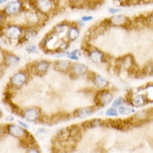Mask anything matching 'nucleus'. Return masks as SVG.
I'll use <instances>...</instances> for the list:
<instances>
[{
	"label": "nucleus",
	"mask_w": 153,
	"mask_h": 153,
	"mask_svg": "<svg viewBox=\"0 0 153 153\" xmlns=\"http://www.w3.org/2000/svg\"><path fill=\"white\" fill-rule=\"evenodd\" d=\"M113 99V95L110 91L103 89L98 91L94 97V103L96 106L103 107L111 103Z\"/></svg>",
	"instance_id": "1"
},
{
	"label": "nucleus",
	"mask_w": 153,
	"mask_h": 153,
	"mask_svg": "<svg viewBox=\"0 0 153 153\" xmlns=\"http://www.w3.org/2000/svg\"><path fill=\"white\" fill-rule=\"evenodd\" d=\"M28 74L26 71H19L12 75L10 79V84L15 88H20L28 80Z\"/></svg>",
	"instance_id": "2"
},
{
	"label": "nucleus",
	"mask_w": 153,
	"mask_h": 153,
	"mask_svg": "<svg viewBox=\"0 0 153 153\" xmlns=\"http://www.w3.org/2000/svg\"><path fill=\"white\" fill-rule=\"evenodd\" d=\"M85 50L91 61H93L95 64H101V63L104 62L105 54L99 49L91 47L89 45V47H87Z\"/></svg>",
	"instance_id": "3"
},
{
	"label": "nucleus",
	"mask_w": 153,
	"mask_h": 153,
	"mask_svg": "<svg viewBox=\"0 0 153 153\" xmlns=\"http://www.w3.org/2000/svg\"><path fill=\"white\" fill-rule=\"evenodd\" d=\"M22 115L28 122H37L41 119V110L38 107L28 108L22 112Z\"/></svg>",
	"instance_id": "4"
},
{
	"label": "nucleus",
	"mask_w": 153,
	"mask_h": 153,
	"mask_svg": "<svg viewBox=\"0 0 153 153\" xmlns=\"http://www.w3.org/2000/svg\"><path fill=\"white\" fill-rule=\"evenodd\" d=\"M22 33V27L17 25H10L5 29V35L11 40H19L21 38Z\"/></svg>",
	"instance_id": "5"
},
{
	"label": "nucleus",
	"mask_w": 153,
	"mask_h": 153,
	"mask_svg": "<svg viewBox=\"0 0 153 153\" xmlns=\"http://www.w3.org/2000/svg\"><path fill=\"white\" fill-rule=\"evenodd\" d=\"M69 73L71 77H72V76L78 77V76H84L87 74H88L89 68L85 65H84V64L74 63V64H72Z\"/></svg>",
	"instance_id": "6"
},
{
	"label": "nucleus",
	"mask_w": 153,
	"mask_h": 153,
	"mask_svg": "<svg viewBox=\"0 0 153 153\" xmlns=\"http://www.w3.org/2000/svg\"><path fill=\"white\" fill-rule=\"evenodd\" d=\"M23 9V3L21 1H12L7 4L4 9L3 12L7 16H16L22 12Z\"/></svg>",
	"instance_id": "7"
},
{
	"label": "nucleus",
	"mask_w": 153,
	"mask_h": 153,
	"mask_svg": "<svg viewBox=\"0 0 153 153\" xmlns=\"http://www.w3.org/2000/svg\"><path fill=\"white\" fill-rule=\"evenodd\" d=\"M6 131L8 133L10 134L11 136L15 138H18V139H22L28 133V132H26L24 128H22L19 125H16V124L8 125L6 126Z\"/></svg>",
	"instance_id": "8"
},
{
	"label": "nucleus",
	"mask_w": 153,
	"mask_h": 153,
	"mask_svg": "<svg viewBox=\"0 0 153 153\" xmlns=\"http://www.w3.org/2000/svg\"><path fill=\"white\" fill-rule=\"evenodd\" d=\"M108 24L110 25H114V26H126L129 23V19L123 14H117L112 16L110 19L106 20Z\"/></svg>",
	"instance_id": "9"
},
{
	"label": "nucleus",
	"mask_w": 153,
	"mask_h": 153,
	"mask_svg": "<svg viewBox=\"0 0 153 153\" xmlns=\"http://www.w3.org/2000/svg\"><path fill=\"white\" fill-rule=\"evenodd\" d=\"M50 67V62L48 61H37L32 65V71L35 74L38 76H43L47 73Z\"/></svg>",
	"instance_id": "10"
},
{
	"label": "nucleus",
	"mask_w": 153,
	"mask_h": 153,
	"mask_svg": "<svg viewBox=\"0 0 153 153\" xmlns=\"http://www.w3.org/2000/svg\"><path fill=\"white\" fill-rule=\"evenodd\" d=\"M35 5V8L41 13L46 14L52 10L54 3L52 1H49V0H41V1H36Z\"/></svg>",
	"instance_id": "11"
},
{
	"label": "nucleus",
	"mask_w": 153,
	"mask_h": 153,
	"mask_svg": "<svg viewBox=\"0 0 153 153\" xmlns=\"http://www.w3.org/2000/svg\"><path fill=\"white\" fill-rule=\"evenodd\" d=\"M88 78L89 80L93 81V83H94L96 87L100 88V90L105 89L109 84L108 80H106L103 76H102L101 75L97 74L94 72H92V76H88Z\"/></svg>",
	"instance_id": "12"
},
{
	"label": "nucleus",
	"mask_w": 153,
	"mask_h": 153,
	"mask_svg": "<svg viewBox=\"0 0 153 153\" xmlns=\"http://www.w3.org/2000/svg\"><path fill=\"white\" fill-rule=\"evenodd\" d=\"M151 116H150L149 109V110H143L137 112L131 117L132 124H136L137 123H143L144 121L149 120Z\"/></svg>",
	"instance_id": "13"
},
{
	"label": "nucleus",
	"mask_w": 153,
	"mask_h": 153,
	"mask_svg": "<svg viewBox=\"0 0 153 153\" xmlns=\"http://www.w3.org/2000/svg\"><path fill=\"white\" fill-rule=\"evenodd\" d=\"M96 110L95 106H87V107H83L77 109L74 112L73 115L74 117L77 118H87L93 114Z\"/></svg>",
	"instance_id": "14"
},
{
	"label": "nucleus",
	"mask_w": 153,
	"mask_h": 153,
	"mask_svg": "<svg viewBox=\"0 0 153 153\" xmlns=\"http://www.w3.org/2000/svg\"><path fill=\"white\" fill-rule=\"evenodd\" d=\"M103 126H106V120H103L101 119H93V120L85 121L82 123V127L84 129H92V128Z\"/></svg>",
	"instance_id": "15"
},
{
	"label": "nucleus",
	"mask_w": 153,
	"mask_h": 153,
	"mask_svg": "<svg viewBox=\"0 0 153 153\" xmlns=\"http://www.w3.org/2000/svg\"><path fill=\"white\" fill-rule=\"evenodd\" d=\"M54 64V69L57 71L63 72V73H68V72H69L72 65L71 61H68V60L57 61Z\"/></svg>",
	"instance_id": "16"
},
{
	"label": "nucleus",
	"mask_w": 153,
	"mask_h": 153,
	"mask_svg": "<svg viewBox=\"0 0 153 153\" xmlns=\"http://www.w3.org/2000/svg\"><path fill=\"white\" fill-rule=\"evenodd\" d=\"M148 103V99L146 95L144 94H137L134 96L131 101V105L134 107H142Z\"/></svg>",
	"instance_id": "17"
},
{
	"label": "nucleus",
	"mask_w": 153,
	"mask_h": 153,
	"mask_svg": "<svg viewBox=\"0 0 153 153\" xmlns=\"http://www.w3.org/2000/svg\"><path fill=\"white\" fill-rule=\"evenodd\" d=\"M19 60H20V58L18 56L15 55L12 53H7L4 56L3 64L7 67L13 66L19 62Z\"/></svg>",
	"instance_id": "18"
},
{
	"label": "nucleus",
	"mask_w": 153,
	"mask_h": 153,
	"mask_svg": "<svg viewBox=\"0 0 153 153\" xmlns=\"http://www.w3.org/2000/svg\"><path fill=\"white\" fill-rule=\"evenodd\" d=\"M26 19L29 24L36 25L40 22V16H39V13L35 11H29L27 12Z\"/></svg>",
	"instance_id": "19"
},
{
	"label": "nucleus",
	"mask_w": 153,
	"mask_h": 153,
	"mask_svg": "<svg viewBox=\"0 0 153 153\" xmlns=\"http://www.w3.org/2000/svg\"><path fill=\"white\" fill-rule=\"evenodd\" d=\"M80 35V31L77 28V25L70 26L68 31V38L69 41H75Z\"/></svg>",
	"instance_id": "20"
},
{
	"label": "nucleus",
	"mask_w": 153,
	"mask_h": 153,
	"mask_svg": "<svg viewBox=\"0 0 153 153\" xmlns=\"http://www.w3.org/2000/svg\"><path fill=\"white\" fill-rule=\"evenodd\" d=\"M70 114L67 113H57V114L53 115L51 118L49 120V122L51 123H57L61 121H64V120H68L70 118Z\"/></svg>",
	"instance_id": "21"
},
{
	"label": "nucleus",
	"mask_w": 153,
	"mask_h": 153,
	"mask_svg": "<svg viewBox=\"0 0 153 153\" xmlns=\"http://www.w3.org/2000/svg\"><path fill=\"white\" fill-rule=\"evenodd\" d=\"M37 35V31L34 28H28L25 30V31L24 35L22 37V40H24L25 42H27V41L30 40L31 38H35Z\"/></svg>",
	"instance_id": "22"
},
{
	"label": "nucleus",
	"mask_w": 153,
	"mask_h": 153,
	"mask_svg": "<svg viewBox=\"0 0 153 153\" xmlns=\"http://www.w3.org/2000/svg\"><path fill=\"white\" fill-rule=\"evenodd\" d=\"M68 25H69V24H68L66 21L63 22L57 25L54 27V29H53V31H52V32L54 34L62 33V32H64V31H65V28H66Z\"/></svg>",
	"instance_id": "23"
},
{
	"label": "nucleus",
	"mask_w": 153,
	"mask_h": 153,
	"mask_svg": "<svg viewBox=\"0 0 153 153\" xmlns=\"http://www.w3.org/2000/svg\"><path fill=\"white\" fill-rule=\"evenodd\" d=\"M145 75H152L153 74V63H149L145 66L143 70Z\"/></svg>",
	"instance_id": "24"
},
{
	"label": "nucleus",
	"mask_w": 153,
	"mask_h": 153,
	"mask_svg": "<svg viewBox=\"0 0 153 153\" xmlns=\"http://www.w3.org/2000/svg\"><path fill=\"white\" fill-rule=\"evenodd\" d=\"M126 101H125V100L123 99V97H120L117 98V99L113 101V107H114V108L120 107V106H122V105Z\"/></svg>",
	"instance_id": "25"
},
{
	"label": "nucleus",
	"mask_w": 153,
	"mask_h": 153,
	"mask_svg": "<svg viewBox=\"0 0 153 153\" xmlns=\"http://www.w3.org/2000/svg\"><path fill=\"white\" fill-rule=\"evenodd\" d=\"M145 25L147 26L153 27V12L145 17Z\"/></svg>",
	"instance_id": "26"
},
{
	"label": "nucleus",
	"mask_w": 153,
	"mask_h": 153,
	"mask_svg": "<svg viewBox=\"0 0 153 153\" xmlns=\"http://www.w3.org/2000/svg\"><path fill=\"white\" fill-rule=\"evenodd\" d=\"M119 114L118 110L114 107H110L106 111V115L108 117H117Z\"/></svg>",
	"instance_id": "27"
},
{
	"label": "nucleus",
	"mask_w": 153,
	"mask_h": 153,
	"mask_svg": "<svg viewBox=\"0 0 153 153\" xmlns=\"http://www.w3.org/2000/svg\"><path fill=\"white\" fill-rule=\"evenodd\" d=\"M132 111H133L132 110H131L130 108L126 107V106H120L118 109V113L121 115H129V113Z\"/></svg>",
	"instance_id": "28"
},
{
	"label": "nucleus",
	"mask_w": 153,
	"mask_h": 153,
	"mask_svg": "<svg viewBox=\"0 0 153 153\" xmlns=\"http://www.w3.org/2000/svg\"><path fill=\"white\" fill-rule=\"evenodd\" d=\"M78 52V50H74L72 52H70L67 54V56H68V58H71V59L74 60H78V56H76V53Z\"/></svg>",
	"instance_id": "29"
},
{
	"label": "nucleus",
	"mask_w": 153,
	"mask_h": 153,
	"mask_svg": "<svg viewBox=\"0 0 153 153\" xmlns=\"http://www.w3.org/2000/svg\"><path fill=\"white\" fill-rule=\"evenodd\" d=\"M26 51L29 53H37L38 52V49L35 45H29L26 47Z\"/></svg>",
	"instance_id": "30"
},
{
	"label": "nucleus",
	"mask_w": 153,
	"mask_h": 153,
	"mask_svg": "<svg viewBox=\"0 0 153 153\" xmlns=\"http://www.w3.org/2000/svg\"><path fill=\"white\" fill-rule=\"evenodd\" d=\"M27 153H41V152L36 146H31V147L28 148Z\"/></svg>",
	"instance_id": "31"
},
{
	"label": "nucleus",
	"mask_w": 153,
	"mask_h": 153,
	"mask_svg": "<svg viewBox=\"0 0 153 153\" xmlns=\"http://www.w3.org/2000/svg\"><path fill=\"white\" fill-rule=\"evenodd\" d=\"M94 18L92 16H83L81 18V21L84 22H90L91 20H93Z\"/></svg>",
	"instance_id": "32"
},
{
	"label": "nucleus",
	"mask_w": 153,
	"mask_h": 153,
	"mask_svg": "<svg viewBox=\"0 0 153 153\" xmlns=\"http://www.w3.org/2000/svg\"><path fill=\"white\" fill-rule=\"evenodd\" d=\"M18 124H19L20 126L22 127V128H25V129H28V128H29V126H28V124H26L24 122H22V121H20V120L18 121Z\"/></svg>",
	"instance_id": "33"
},
{
	"label": "nucleus",
	"mask_w": 153,
	"mask_h": 153,
	"mask_svg": "<svg viewBox=\"0 0 153 153\" xmlns=\"http://www.w3.org/2000/svg\"><path fill=\"white\" fill-rule=\"evenodd\" d=\"M121 11V9H113V8H110L109 9V12L110 14H116V13H118Z\"/></svg>",
	"instance_id": "34"
},
{
	"label": "nucleus",
	"mask_w": 153,
	"mask_h": 153,
	"mask_svg": "<svg viewBox=\"0 0 153 153\" xmlns=\"http://www.w3.org/2000/svg\"><path fill=\"white\" fill-rule=\"evenodd\" d=\"M47 132V130H46L45 128H40V129H38V133H45V132Z\"/></svg>",
	"instance_id": "35"
},
{
	"label": "nucleus",
	"mask_w": 153,
	"mask_h": 153,
	"mask_svg": "<svg viewBox=\"0 0 153 153\" xmlns=\"http://www.w3.org/2000/svg\"><path fill=\"white\" fill-rule=\"evenodd\" d=\"M6 120H9V121H13V120H14V117H12V116H8V117H6Z\"/></svg>",
	"instance_id": "36"
}]
</instances>
